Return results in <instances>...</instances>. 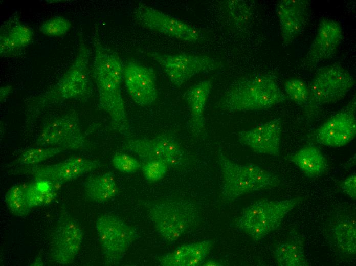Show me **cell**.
Segmentation results:
<instances>
[{"instance_id": "cell-2", "label": "cell", "mask_w": 356, "mask_h": 266, "mask_svg": "<svg viewBox=\"0 0 356 266\" xmlns=\"http://www.w3.org/2000/svg\"><path fill=\"white\" fill-rule=\"evenodd\" d=\"M76 57L62 77L27 104L26 128H31L46 107L69 99L86 100L92 93L89 73L90 51L82 35Z\"/></svg>"}, {"instance_id": "cell-25", "label": "cell", "mask_w": 356, "mask_h": 266, "mask_svg": "<svg viewBox=\"0 0 356 266\" xmlns=\"http://www.w3.org/2000/svg\"><path fill=\"white\" fill-rule=\"evenodd\" d=\"M277 263L281 266L308 265L303 242L291 239L279 245L274 251Z\"/></svg>"}, {"instance_id": "cell-5", "label": "cell", "mask_w": 356, "mask_h": 266, "mask_svg": "<svg viewBox=\"0 0 356 266\" xmlns=\"http://www.w3.org/2000/svg\"><path fill=\"white\" fill-rule=\"evenodd\" d=\"M150 219L160 236L172 243L197 223L196 206L186 200L169 201L152 205L148 210Z\"/></svg>"}, {"instance_id": "cell-29", "label": "cell", "mask_w": 356, "mask_h": 266, "mask_svg": "<svg viewBox=\"0 0 356 266\" xmlns=\"http://www.w3.org/2000/svg\"><path fill=\"white\" fill-rule=\"evenodd\" d=\"M65 150L60 147L31 148L23 152L12 164L17 166L38 164Z\"/></svg>"}, {"instance_id": "cell-23", "label": "cell", "mask_w": 356, "mask_h": 266, "mask_svg": "<svg viewBox=\"0 0 356 266\" xmlns=\"http://www.w3.org/2000/svg\"><path fill=\"white\" fill-rule=\"evenodd\" d=\"M289 160L297 165L310 179L317 178L324 173L328 167L325 157L316 146H304L290 157Z\"/></svg>"}, {"instance_id": "cell-3", "label": "cell", "mask_w": 356, "mask_h": 266, "mask_svg": "<svg viewBox=\"0 0 356 266\" xmlns=\"http://www.w3.org/2000/svg\"><path fill=\"white\" fill-rule=\"evenodd\" d=\"M286 99L274 75L256 74L233 82L219 100L218 106L230 112L261 110Z\"/></svg>"}, {"instance_id": "cell-36", "label": "cell", "mask_w": 356, "mask_h": 266, "mask_svg": "<svg viewBox=\"0 0 356 266\" xmlns=\"http://www.w3.org/2000/svg\"><path fill=\"white\" fill-rule=\"evenodd\" d=\"M12 90V87L10 85L3 86L0 88V100L3 102L9 95Z\"/></svg>"}, {"instance_id": "cell-13", "label": "cell", "mask_w": 356, "mask_h": 266, "mask_svg": "<svg viewBox=\"0 0 356 266\" xmlns=\"http://www.w3.org/2000/svg\"><path fill=\"white\" fill-rule=\"evenodd\" d=\"M83 239L79 224L63 210L51 235V256L59 264L72 263L78 255Z\"/></svg>"}, {"instance_id": "cell-37", "label": "cell", "mask_w": 356, "mask_h": 266, "mask_svg": "<svg viewBox=\"0 0 356 266\" xmlns=\"http://www.w3.org/2000/svg\"><path fill=\"white\" fill-rule=\"evenodd\" d=\"M201 265L204 266H221V264L214 260H204Z\"/></svg>"}, {"instance_id": "cell-32", "label": "cell", "mask_w": 356, "mask_h": 266, "mask_svg": "<svg viewBox=\"0 0 356 266\" xmlns=\"http://www.w3.org/2000/svg\"><path fill=\"white\" fill-rule=\"evenodd\" d=\"M27 196L31 208L48 205L53 201L57 196L56 190L53 189L44 192L38 189L34 182L27 184Z\"/></svg>"}, {"instance_id": "cell-15", "label": "cell", "mask_w": 356, "mask_h": 266, "mask_svg": "<svg viewBox=\"0 0 356 266\" xmlns=\"http://www.w3.org/2000/svg\"><path fill=\"white\" fill-rule=\"evenodd\" d=\"M354 107L350 106L331 117L315 131V139L320 144L340 147L352 141L356 134Z\"/></svg>"}, {"instance_id": "cell-4", "label": "cell", "mask_w": 356, "mask_h": 266, "mask_svg": "<svg viewBox=\"0 0 356 266\" xmlns=\"http://www.w3.org/2000/svg\"><path fill=\"white\" fill-rule=\"evenodd\" d=\"M303 200L301 196L278 201L259 200L246 207L236 227L258 241L279 227L285 216Z\"/></svg>"}, {"instance_id": "cell-27", "label": "cell", "mask_w": 356, "mask_h": 266, "mask_svg": "<svg viewBox=\"0 0 356 266\" xmlns=\"http://www.w3.org/2000/svg\"><path fill=\"white\" fill-rule=\"evenodd\" d=\"M333 235L340 249L347 254L356 251V228L353 220L339 221L333 228Z\"/></svg>"}, {"instance_id": "cell-7", "label": "cell", "mask_w": 356, "mask_h": 266, "mask_svg": "<svg viewBox=\"0 0 356 266\" xmlns=\"http://www.w3.org/2000/svg\"><path fill=\"white\" fill-rule=\"evenodd\" d=\"M96 228L107 264L119 263L137 235L134 228L110 214L100 216L96 220Z\"/></svg>"}, {"instance_id": "cell-31", "label": "cell", "mask_w": 356, "mask_h": 266, "mask_svg": "<svg viewBox=\"0 0 356 266\" xmlns=\"http://www.w3.org/2000/svg\"><path fill=\"white\" fill-rule=\"evenodd\" d=\"M71 26L70 21L61 16H55L46 20L40 26V30L50 36H59L66 33Z\"/></svg>"}, {"instance_id": "cell-16", "label": "cell", "mask_w": 356, "mask_h": 266, "mask_svg": "<svg viewBox=\"0 0 356 266\" xmlns=\"http://www.w3.org/2000/svg\"><path fill=\"white\" fill-rule=\"evenodd\" d=\"M122 148L137 155L143 163L159 160L167 165L170 159L182 150V147L174 136L169 132L161 134L151 139H129L123 144Z\"/></svg>"}, {"instance_id": "cell-11", "label": "cell", "mask_w": 356, "mask_h": 266, "mask_svg": "<svg viewBox=\"0 0 356 266\" xmlns=\"http://www.w3.org/2000/svg\"><path fill=\"white\" fill-rule=\"evenodd\" d=\"M35 144L38 147H60L67 149H86L89 142L83 134L75 112L52 119L43 127Z\"/></svg>"}, {"instance_id": "cell-20", "label": "cell", "mask_w": 356, "mask_h": 266, "mask_svg": "<svg viewBox=\"0 0 356 266\" xmlns=\"http://www.w3.org/2000/svg\"><path fill=\"white\" fill-rule=\"evenodd\" d=\"M33 37L30 27L20 21L17 14L12 16L1 27V57L18 54V52L29 45Z\"/></svg>"}, {"instance_id": "cell-19", "label": "cell", "mask_w": 356, "mask_h": 266, "mask_svg": "<svg viewBox=\"0 0 356 266\" xmlns=\"http://www.w3.org/2000/svg\"><path fill=\"white\" fill-rule=\"evenodd\" d=\"M310 3L306 0H281L276 5L281 38L284 46L291 44L307 23Z\"/></svg>"}, {"instance_id": "cell-34", "label": "cell", "mask_w": 356, "mask_h": 266, "mask_svg": "<svg viewBox=\"0 0 356 266\" xmlns=\"http://www.w3.org/2000/svg\"><path fill=\"white\" fill-rule=\"evenodd\" d=\"M114 167L121 172L134 173L141 166L135 158L123 153L115 154L112 160Z\"/></svg>"}, {"instance_id": "cell-24", "label": "cell", "mask_w": 356, "mask_h": 266, "mask_svg": "<svg viewBox=\"0 0 356 266\" xmlns=\"http://www.w3.org/2000/svg\"><path fill=\"white\" fill-rule=\"evenodd\" d=\"M84 190L92 201L103 203L114 197L118 193V187L113 172L88 178L84 183Z\"/></svg>"}, {"instance_id": "cell-1", "label": "cell", "mask_w": 356, "mask_h": 266, "mask_svg": "<svg viewBox=\"0 0 356 266\" xmlns=\"http://www.w3.org/2000/svg\"><path fill=\"white\" fill-rule=\"evenodd\" d=\"M100 39L96 28L93 39V76L98 92V107L107 113L114 130L130 138L131 128L121 88L124 67L118 54L105 46Z\"/></svg>"}, {"instance_id": "cell-10", "label": "cell", "mask_w": 356, "mask_h": 266, "mask_svg": "<svg viewBox=\"0 0 356 266\" xmlns=\"http://www.w3.org/2000/svg\"><path fill=\"white\" fill-rule=\"evenodd\" d=\"M101 166V162L98 160L74 156L54 164L19 166L13 169L11 173L31 175L35 180H46L51 182L54 187L77 179Z\"/></svg>"}, {"instance_id": "cell-28", "label": "cell", "mask_w": 356, "mask_h": 266, "mask_svg": "<svg viewBox=\"0 0 356 266\" xmlns=\"http://www.w3.org/2000/svg\"><path fill=\"white\" fill-rule=\"evenodd\" d=\"M27 184L13 186L5 196V202L10 211L18 216H26L31 207L27 196Z\"/></svg>"}, {"instance_id": "cell-14", "label": "cell", "mask_w": 356, "mask_h": 266, "mask_svg": "<svg viewBox=\"0 0 356 266\" xmlns=\"http://www.w3.org/2000/svg\"><path fill=\"white\" fill-rule=\"evenodd\" d=\"M343 38V30L339 22L331 19H322L315 37L301 64L305 69L314 68L331 58L337 52Z\"/></svg>"}, {"instance_id": "cell-35", "label": "cell", "mask_w": 356, "mask_h": 266, "mask_svg": "<svg viewBox=\"0 0 356 266\" xmlns=\"http://www.w3.org/2000/svg\"><path fill=\"white\" fill-rule=\"evenodd\" d=\"M341 186L343 192L352 199H355L356 175L355 172L346 178L342 182Z\"/></svg>"}, {"instance_id": "cell-9", "label": "cell", "mask_w": 356, "mask_h": 266, "mask_svg": "<svg viewBox=\"0 0 356 266\" xmlns=\"http://www.w3.org/2000/svg\"><path fill=\"white\" fill-rule=\"evenodd\" d=\"M133 18L140 26L186 42H198L203 34L196 28L143 3L134 8Z\"/></svg>"}, {"instance_id": "cell-33", "label": "cell", "mask_w": 356, "mask_h": 266, "mask_svg": "<svg viewBox=\"0 0 356 266\" xmlns=\"http://www.w3.org/2000/svg\"><path fill=\"white\" fill-rule=\"evenodd\" d=\"M141 166L145 178L151 182H157L162 179L168 168L166 163L159 160H153L142 163Z\"/></svg>"}, {"instance_id": "cell-8", "label": "cell", "mask_w": 356, "mask_h": 266, "mask_svg": "<svg viewBox=\"0 0 356 266\" xmlns=\"http://www.w3.org/2000/svg\"><path fill=\"white\" fill-rule=\"evenodd\" d=\"M148 56L157 62L176 87L196 75L215 70L222 66L217 60L205 55L188 53L166 54L153 52Z\"/></svg>"}, {"instance_id": "cell-12", "label": "cell", "mask_w": 356, "mask_h": 266, "mask_svg": "<svg viewBox=\"0 0 356 266\" xmlns=\"http://www.w3.org/2000/svg\"><path fill=\"white\" fill-rule=\"evenodd\" d=\"M217 163L222 175L221 194L226 201H232L247 193L263 190L256 181L260 167L253 164L234 163L221 149L217 153Z\"/></svg>"}, {"instance_id": "cell-21", "label": "cell", "mask_w": 356, "mask_h": 266, "mask_svg": "<svg viewBox=\"0 0 356 266\" xmlns=\"http://www.w3.org/2000/svg\"><path fill=\"white\" fill-rule=\"evenodd\" d=\"M211 87L210 80H203L192 86L183 96L190 112V128L197 137L205 133L204 112Z\"/></svg>"}, {"instance_id": "cell-17", "label": "cell", "mask_w": 356, "mask_h": 266, "mask_svg": "<svg viewBox=\"0 0 356 266\" xmlns=\"http://www.w3.org/2000/svg\"><path fill=\"white\" fill-rule=\"evenodd\" d=\"M123 80L129 95L137 104L149 106L156 100L157 79L152 68L130 61L124 67Z\"/></svg>"}, {"instance_id": "cell-18", "label": "cell", "mask_w": 356, "mask_h": 266, "mask_svg": "<svg viewBox=\"0 0 356 266\" xmlns=\"http://www.w3.org/2000/svg\"><path fill=\"white\" fill-rule=\"evenodd\" d=\"M282 122L276 118L249 130L238 133V138L255 152L275 157L280 153Z\"/></svg>"}, {"instance_id": "cell-26", "label": "cell", "mask_w": 356, "mask_h": 266, "mask_svg": "<svg viewBox=\"0 0 356 266\" xmlns=\"http://www.w3.org/2000/svg\"><path fill=\"white\" fill-rule=\"evenodd\" d=\"M230 21L237 30H244L249 25L253 10L250 4L245 1H226L222 3Z\"/></svg>"}, {"instance_id": "cell-6", "label": "cell", "mask_w": 356, "mask_h": 266, "mask_svg": "<svg viewBox=\"0 0 356 266\" xmlns=\"http://www.w3.org/2000/svg\"><path fill=\"white\" fill-rule=\"evenodd\" d=\"M354 85L351 74L337 63L320 68L308 86L310 102L328 104L343 99Z\"/></svg>"}, {"instance_id": "cell-30", "label": "cell", "mask_w": 356, "mask_h": 266, "mask_svg": "<svg viewBox=\"0 0 356 266\" xmlns=\"http://www.w3.org/2000/svg\"><path fill=\"white\" fill-rule=\"evenodd\" d=\"M286 96L301 106L307 105L310 101L308 86L301 80L291 79L284 83Z\"/></svg>"}, {"instance_id": "cell-22", "label": "cell", "mask_w": 356, "mask_h": 266, "mask_svg": "<svg viewBox=\"0 0 356 266\" xmlns=\"http://www.w3.org/2000/svg\"><path fill=\"white\" fill-rule=\"evenodd\" d=\"M213 245L212 240L183 245L172 252L160 256L158 260L164 266L201 265Z\"/></svg>"}]
</instances>
